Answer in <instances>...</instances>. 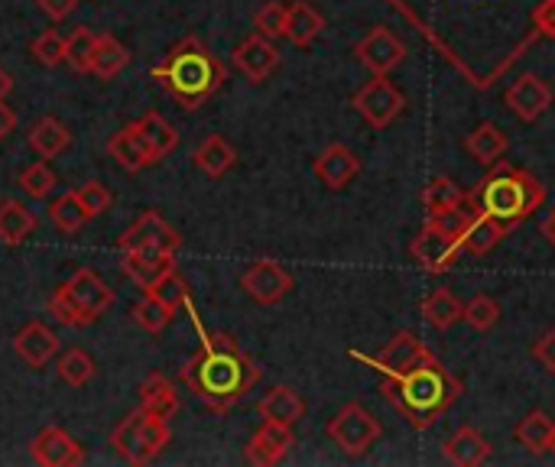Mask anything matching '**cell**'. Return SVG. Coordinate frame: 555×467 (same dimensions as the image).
Returning a JSON list of instances; mask_svg holds the SVG:
<instances>
[{"mask_svg": "<svg viewBox=\"0 0 555 467\" xmlns=\"http://www.w3.org/2000/svg\"><path fill=\"white\" fill-rule=\"evenodd\" d=\"M10 91H13V78H10V72H7V68H0V101H3Z\"/></svg>", "mask_w": 555, "mask_h": 467, "instance_id": "obj_49", "label": "cell"}, {"mask_svg": "<svg viewBox=\"0 0 555 467\" xmlns=\"http://www.w3.org/2000/svg\"><path fill=\"white\" fill-rule=\"evenodd\" d=\"M130 315H133V322H137L143 332H150V335H159V332H163V328L172 322V315H176V312H169V309H166V306H159L156 299L143 296L140 302H133Z\"/></svg>", "mask_w": 555, "mask_h": 467, "instance_id": "obj_41", "label": "cell"}, {"mask_svg": "<svg viewBox=\"0 0 555 467\" xmlns=\"http://www.w3.org/2000/svg\"><path fill=\"white\" fill-rule=\"evenodd\" d=\"M533 26L540 29V36L555 39V0H543V3L533 10Z\"/></svg>", "mask_w": 555, "mask_h": 467, "instance_id": "obj_46", "label": "cell"}, {"mask_svg": "<svg viewBox=\"0 0 555 467\" xmlns=\"http://www.w3.org/2000/svg\"><path fill=\"white\" fill-rule=\"evenodd\" d=\"M114 299H117L114 289L94 270L81 267L52 293L49 315L65 328H88L114 306Z\"/></svg>", "mask_w": 555, "mask_h": 467, "instance_id": "obj_5", "label": "cell"}, {"mask_svg": "<svg viewBox=\"0 0 555 467\" xmlns=\"http://www.w3.org/2000/svg\"><path fill=\"white\" fill-rule=\"evenodd\" d=\"M231 59H234V65L241 68V75H244L247 81H254V85L267 81V78L280 68V52H276V46H273V39L263 36V33H250L244 42H237V49H234Z\"/></svg>", "mask_w": 555, "mask_h": 467, "instance_id": "obj_13", "label": "cell"}, {"mask_svg": "<svg viewBox=\"0 0 555 467\" xmlns=\"http://www.w3.org/2000/svg\"><path fill=\"white\" fill-rule=\"evenodd\" d=\"M511 228L514 224H507V221H501V218H494L488 211H475L468 228L462 231V250H468L475 257H485L511 234Z\"/></svg>", "mask_w": 555, "mask_h": 467, "instance_id": "obj_21", "label": "cell"}, {"mask_svg": "<svg viewBox=\"0 0 555 467\" xmlns=\"http://www.w3.org/2000/svg\"><path fill=\"white\" fill-rule=\"evenodd\" d=\"M94 42L98 36L85 26H78L68 39H65V62L72 65V72L78 75H91V55H94Z\"/></svg>", "mask_w": 555, "mask_h": 467, "instance_id": "obj_39", "label": "cell"}, {"mask_svg": "<svg viewBox=\"0 0 555 467\" xmlns=\"http://www.w3.org/2000/svg\"><path fill=\"white\" fill-rule=\"evenodd\" d=\"M33 231H36V215H33L23 202L7 198V202L0 205V244L16 247V244H23Z\"/></svg>", "mask_w": 555, "mask_h": 467, "instance_id": "obj_30", "label": "cell"}, {"mask_svg": "<svg viewBox=\"0 0 555 467\" xmlns=\"http://www.w3.org/2000/svg\"><path fill=\"white\" fill-rule=\"evenodd\" d=\"M49 218H52V224H55L62 234H78V231L91 221L88 211H85V205H81V198H78V192L59 195V198L52 202V208H49Z\"/></svg>", "mask_w": 555, "mask_h": 467, "instance_id": "obj_37", "label": "cell"}, {"mask_svg": "<svg viewBox=\"0 0 555 467\" xmlns=\"http://www.w3.org/2000/svg\"><path fill=\"white\" fill-rule=\"evenodd\" d=\"M143 244L163 247V250H169V254H179L182 237H179V231H176L159 211H143V215L120 234L117 247H120V250H130V247H143Z\"/></svg>", "mask_w": 555, "mask_h": 467, "instance_id": "obj_14", "label": "cell"}, {"mask_svg": "<svg viewBox=\"0 0 555 467\" xmlns=\"http://www.w3.org/2000/svg\"><path fill=\"white\" fill-rule=\"evenodd\" d=\"M507 133L498 127V124H491V120H485V124H478L468 137H465V150L472 153V159H478L481 166H494V163H501V156L507 153Z\"/></svg>", "mask_w": 555, "mask_h": 467, "instance_id": "obj_27", "label": "cell"}, {"mask_svg": "<svg viewBox=\"0 0 555 467\" xmlns=\"http://www.w3.org/2000/svg\"><path fill=\"white\" fill-rule=\"evenodd\" d=\"M78 198H81L88 218H98V215H104V211L114 205V195H111L101 182H85V185L78 189Z\"/></svg>", "mask_w": 555, "mask_h": 467, "instance_id": "obj_45", "label": "cell"}, {"mask_svg": "<svg viewBox=\"0 0 555 467\" xmlns=\"http://www.w3.org/2000/svg\"><path fill=\"white\" fill-rule=\"evenodd\" d=\"M29 52H33V59H36L39 65L55 68V65H62V62H65V39H62L55 29H46L42 36H36V39H33Z\"/></svg>", "mask_w": 555, "mask_h": 467, "instance_id": "obj_44", "label": "cell"}, {"mask_svg": "<svg viewBox=\"0 0 555 467\" xmlns=\"http://www.w3.org/2000/svg\"><path fill=\"white\" fill-rule=\"evenodd\" d=\"M354 55L358 62L374 72V75H387L393 72L403 59H406V46L387 29V26H374L371 33H364L358 42H354Z\"/></svg>", "mask_w": 555, "mask_h": 467, "instance_id": "obj_11", "label": "cell"}, {"mask_svg": "<svg viewBox=\"0 0 555 467\" xmlns=\"http://www.w3.org/2000/svg\"><path fill=\"white\" fill-rule=\"evenodd\" d=\"M553 432H555V423L543 413V410H533L520 426H517V442L527 449V452H533V455H543V452H550V442H553Z\"/></svg>", "mask_w": 555, "mask_h": 467, "instance_id": "obj_36", "label": "cell"}, {"mask_svg": "<svg viewBox=\"0 0 555 467\" xmlns=\"http://www.w3.org/2000/svg\"><path fill=\"white\" fill-rule=\"evenodd\" d=\"M550 452H555V432H553V442H550Z\"/></svg>", "mask_w": 555, "mask_h": 467, "instance_id": "obj_51", "label": "cell"}, {"mask_svg": "<svg viewBox=\"0 0 555 467\" xmlns=\"http://www.w3.org/2000/svg\"><path fill=\"white\" fill-rule=\"evenodd\" d=\"M361 361H367L371 367H377V371H384L387 377H403V374H410V371H416V367H423V364H429L433 361V354H429V348L416 338V335H410V332H400L397 338H390L387 341V348L384 351H377L374 358H361Z\"/></svg>", "mask_w": 555, "mask_h": 467, "instance_id": "obj_10", "label": "cell"}, {"mask_svg": "<svg viewBox=\"0 0 555 467\" xmlns=\"http://www.w3.org/2000/svg\"><path fill=\"white\" fill-rule=\"evenodd\" d=\"M286 16H289V3L267 0V3L254 13V26H257V33H263V36H270V39H286Z\"/></svg>", "mask_w": 555, "mask_h": 467, "instance_id": "obj_40", "label": "cell"}, {"mask_svg": "<svg viewBox=\"0 0 555 467\" xmlns=\"http://www.w3.org/2000/svg\"><path fill=\"white\" fill-rule=\"evenodd\" d=\"M351 107H354L374 130H384V127H390V124L403 114L406 98H403V91H400L387 75H374V78L351 98Z\"/></svg>", "mask_w": 555, "mask_h": 467, "instance_id": "obj_8", "label": "cell"}, {"mask_svg": "<svg viewBox=\"0 0 555 467\" xmlns=\"http://www.w3.org/2000/svg\"><path fill=\"white\" fill-rule=\"evenodd\" d=\"M26 140H29V146H33L42 159H55V156H62V153L68 150L72 133H68V127H65L59 117L49 114V117H39V120L29 127Z\"/></svg>", "mask_w": 555, "mask_h": 467, "instance_id": "obj_26", "label": "cell"}, {"mask_svg": "<svg viewBox=\"0 0 555 467\" xmlns=\"http://www.w3.org/2000/svg\"><path fill=\"white\" fill-rule=\"evenodd\" d=\"M192 159H195V166H198L205 176L221 179V176H228V172L234 169V163H237V150H234L221 133H211V137H205V140L195 146Z\"/></svg>", "mask_w": 555, "mask_h": 467, "instance_id": "obj_25", "label": "cell"}, {"mask_svg": "<svg viewBox=\"0 0 555 467\" xmlns=\"http://www.w3.org/2000/svg\"><path fill=\"white\" fill-rule=\"evenodd\" d=\"M312 172H315V179H319L325 189L341 192V189H348V185L361 176V159H358L354 150H348V146H341V143H332V146H325V150L315 156Z\"/></svg>", "mask_w": 555, "mask_h": 467, "instance_id": "obj_16", "label": "cell"}, {"mask_svg": "<svg viewBox=\"0 0 555 467\" xmlns=\"http://www.w3.org/2000/svg\"><path fill=\"white\" fill-rule=\"evenodd\" d=\"M550 104H553V91H550V85H546L540 75H520V78L507 88V107H511L520 120H527V124L540 120V117L550 111Z\"/></svg>", "mask_w": 555, "mask_h": 467, "instance_id": "obj_17", "label": "cell"}, {"mask_svg": "<svg viewBox=\"0 0 555 467\" xmlns=\"http://www.w3.org/2000/svg\"><path fill=\"white\" fill-rule=\"evenodd\" d=\"M29 455L33 462L42 467H75L85 462V449L59 426L42 429L33 442H29Z\"/></svg>", "mask_w": 555, "mask_h": 467, "instance_id": "obj_15", "label": "cell"}, {"mask_svg": "<svg viewBox=\"0 0 555 467\" xmlns=\"http://www.w3.org/2000/svg\"><path fill=\"white\" fill-rule=\"evenodd\" d=\"M442 458H446L449 465L478 467L491 458V445H488V439H485L478 429L465 426V429H459L455 436H449V439H446V445H442Z\"/></svg>", "mask_w": 555, "mask_h": 467, "instance_id": "obj_23", "label": "cell"}, {"mask_svg": "<svg viewBox=\"0 0 555 467\" xmlns=\"http://www.w3.org/2000/svg\"><path fill=\"white\" fill-rule=\"evenodd\" d=\"M475 332H491L501 319V306L491 296H472L465 302V315H462Z\"/></svg>", "mask_w": 555, "mask_h": 467, "instance_id": "obj_42", "label": "cell"}, {"mask_svg": "<svg viewBox=\"0 0 555 467\" xmlns=\"http://www.w3.org/2000/svg\"><path fill=\"white\" fill-rule=\"evenodd\" d=\"M543 234H546V241L555 247V211H550V218L543 221Z\"/></svg>", "mask_w": 555, "mask_h": 467, "instance_id": "obj_50", "label": "cell"}, {"mask_svg": "<svg viewBox=\"0 0 555 467\" xmlns=\"http://www.w3.org/2000/svg\"><path fill=\"white\" fill-rule=\"evenodd\" d=\"M143 296H150V299H156L159 306H166L169 312H179V309H185L189 302H192V296H189V283L179 276V270L172 267L169 273H163L156 283H150L146 289H143Z\"/></svg>", "mask_w": 555, "mask_h": 467, "instance_id": "obj_35", "label": "cell"}, {"mask_svg": "<svg viewBox=\"0 0 555 467\" xmlns=\"http://www.w3.org/2000/svg\"><path fill=\"white\" fill-rule=\"evenodd\" d=\"M260 416L267 423H280V426H296L306 416V403L293 387H273L263 400H260Z\"/></svg>", "mask_w": 555, "mask_h": 467, "instance_id": "obj_28", "label": "cell"}, {"mask_svg": "<svg viewBox=\"0 0 555 467\" xmlns=\"http://www.w3.org/2000/svg\"><path fill=\"white\" fill-rule=\"evenodd\" d=\"M13 351H16V358H20L26 367H46V364L59 354V338H55V332H49L42 322H29V325L16 335Z\"/></svg>", "mask_w": 555, "mask_h": 467, "instance_id": "obj_22", "label": "cell"}, {"mask_svg": "<svg viewBox=\"0 0 555 467\" xmlns=\"http://www.w3.org/2000/svg\"><path fill=\"white\" fill-rule=\"evenodd\" d=\"M387 397L390 403L416 426V429H426L433 426L459 397V380L433 358L429 364L397 377L390 387H387Z\"/></svg>", "mask_w": 555, "mask_h": 467, "instance_id": "obj_3", "label": "cell"}, {"mask_svg": "<svg viewBox=\"0 0 555 467\" xmlns=\"http://www.w3.org/2000/svg\"><path fill=\"white\" fill-rule=\"evenodd\" d=\"M36 3H39V10H42L49 20H55V23L65 20V16L78 7V0H36Z\"/></svg>", "mask_w": 555, "mask_h": 467, "instance_id": "obj_47", "label": "cell"}, {"mask_svg": "<svg viewBox=\"0 0 555 467\" xmlns=\"http://www.w3.org/2000/svg\"><path fill=\"white\" fill-rule=\"evenodd\" d=\"M459 250H462V237L452 234V231H446V228H439V224H433V221L420 231V237L410 247L416 267L426 270V273H446V270H452L455 260H459Z\"/></svg>", "mask_w": 555, "mask_h": 467, "instance_id": "obj_9", "label": "cell"}, {"mask_svg": "<svg viewBox=\"0 0 555 467\" xmlns=\"http://www.w3.org/2000/svg\"><path fill=\"white\" fill-rule=\"evenodd\" d=\"M107 153H111V159H114L120 169H127V172H140V169H146V166L156 163L137 124L120 127V130L107 140Z\"/></svg>", "mask_w": 555, "mask_h": 467, "instance_id": "obj_20", "label": "cell"}, {"mask_svg": "<svg viewBox=\"0 0 555 467\" xmlns=\"http://www.w3.org/2000/svg\"><path fill=\"white\" fill-rule=\"evenodd\" d=\"M111 445L127 465H150L169 445V426H166V419L150 416L146 410H133L111 432Z\"/></svg>", "mask_w": 555, "mask_h": 467, "instance_id": "obj_6", "label": "cell"}, {"mask_svg": "<svg viewBox=\"0 0 555 467\" xmlns=\"http://www.w3.org/2000/svg\"><path fill=\"white\" fill-rule=\"evenodd\" d=\"M384 429L380 423L361 406V403H348L332 423H328V439L348 455V458H361L364 452H371L380 442Z\"/></svg>", "mask_w": 555, "mask_h": 467, "instance_id": "obj_7", "label": "cell"}, {"mask_svg": "<svg viewBox=\"0 0 555 467\" xmlns=\"http://www.w3.org/2000/svg\"><path fill=\"white\" fill-rule=\"evenodd\" d=\"M289 449H293V426H280V423L263 419V426L247 442V462L260 467L280 465Z\"/></svg>", "mask_w": 555, "mask_h": 467, "instance_id": "obj_19", "label": "cell"}, {"mask_svg": "<svg viewBox=\"0 0 555 467\" xmlns=\"http://www.w3.org/2000/svg\"><path fill=\"white\" fill-rule=\"evenodd\" d=\"M325 29V16L309 3V0H296L289 3V16H286V39L299 49H309Z\"/></svg>", "mask_w": 555, "mask_h": 467, "instance_id": "obj_24", "label": "cell"}, {"mask_svg": "<svg viewBox=\"0 0 555 467\" xmlns=\"http://www.w3.org/2000/svg\"><path fill=\"white\" fill-rule=\"evenodd\" d=\"M55 371H59V377L68 384V387H85V384H91L94 380V361H91V354L88 351H81V348H68L62 358H59V364H55Z\"/></svg>", "mask_w": 555, "mask_h": 467, "instance_id": "obj_38", "label": "cell"}, {"mask_svg": "<svg viewBox=\"0 0 555 467\" xmlns=\"http://www.w3.org/2000/svg\"><path fill=\"white\" fill-rule=\"evenodd\" d=\"M140 410H146L150 416H159V419H172L179 413V393L176 387L163 377V374H150L140 387Z\"/></svg>", "mask_w": 555, "mask_h": 467, "instance_id": "obj_29", "label": "cell"}, {"mask_svg": "<svg viewBox=\"0 0 555 467\" xmlns=\"http://www.w3.org/2000/svg\"><path fill=\"white\" fill-rule=\"evenodd\" d=\"M137 127H140V133H143V140H146V146H150V153H153L156 163H159L163 156H169V153L179 146L176 127H172L159 111H146V114L137 120Z\"/></svg>", "mask_w": 555, "mask_h": 467, "instance_id": "obj_31", "label": "cell"}, {"mask_svg": "<svg viewBox=\"0 0 555 467\" xmlns=\"http://www.w3.org/2000/svg\"><path fill=\"white\" fill-rule=\"evenodd\" d=\"M13 127H16V114H13L10 104L0 101V140H3L7 133H13Z\"/></svg>", "mask_w": 555, "mask_h": 467, "instance_id": "obj_48", "label": "cell"}, {"mask_svg": "<svg viewBox=\"0 0 555 467\" xmlns=\"http://www.w3.org/2000/svg\"><path fill=\"white\" fill-rule=\"evenodd\" d=\"M150 78L159 81L182 111H198L224 85L228 72L198 36H185L166 52L159 65L150 68Z\"/></svg>", "mask_w": 555, "mask_h": 467, "instance_id": "obj_2", "label": "cell"}, {"mask_svg": "<svg viewBox=\"0 0 555 467\" xmlns=\"http://www.w3.org/2000/svg\"><path fill=\"white\" fill-rule=\"evenodd\" d=\"M423 315H426V322H429L433 328L446 332V328H452L455 322H462V315H465V302H462L455 293H449V289H436V293H429V296H426V302H423Z\"/></svg>", "mask_w": 555, "mask_h": 467, "instance_id": "obj_33", "label": "cell"}, {"mask_svg": "<svg viewBox=\"0 0 555 467\" xmlns=\"http://www.w3.org/2000/svg\"><path fill=\"white\" fill-rule=\"evenodd\" d=\"M120 254H124V260H120L124 273H127L140 289H146L150 283H156L163 273H169V270L176 267V254H169V250H163V247H150V244L130 247V250H120Z\"/></svg>", "mask_w": 555, "mask_h": 467, "instance_id": "obj_18", "label": "cell"}, {"mask_svg": "<svg viewBox=\"0 0 555 467\" xmlns=\"http://www.w3.org/2000/svg\"><path fill=\"white\" fill-rule=\"evenodd\" d=\"M475 202L481 211H488L507 224H517V221L530 218L546 202V192L530 172L504 163L481 182V189L475 192Z\"/></svg>", "mask_w": 555, "mask_h": 467, "instance_id": "obj_4", "label": "cell"}, {"mask_svg": "<svg viewBox=\"0 0 555 467\" xmlns=\"http://www.w3.org/2000/svg\"><path fill=\"white\" fill-rule=\"evenodd\" d=\"M182 380L198 403L224 413L257 387L260 367L231 335H202V348L185 361Z\"/></svg>", "mask_w": 555, "mask_h": 467, "instance_id": "obj_1", "label": "cell"}, {"mask_svg": "<svg viewBox=\"0 0 555 467\" xmlns=\"http://www.w3.org/2000/svg\"><path fill=\"white\" fill-rule=\"evenodd\" d=\"M241 286H244V293H247L254 302H260V306H276L280 299L289 296L293 276H289L276 260H254V263L244 270Z\"/></svg>", "mask_w": 555, "mask_h": 467, "instance_id": "obj_12", "label": "cell"}, {"mask_svg": "<svg viewBox=\"0 0 555 467\" xmlns=\"http://www.w3.org/2000/svg\"><path fill=\"white\" fill-rule=\"evenodd\" d=\"M130 65V52L127 46H120L111 33H101L94 42V55H91V75L98 78H114Z\"/></svg>", "mask_w": 555, "mask_h": 467, "instance_id": "obj_32", "label": "cell"}, {"mask_svg": "<svg viewBox=\"0 0 555 467\" xmlns=\"http://www.w3.org/2000/svg\"><path fill=\"white\" fill-rule=\"evenodd\" d=\"M465 205V192L455 179L449 176H436L429 179V185L423 189V208L426 215H442V211H452V208H462Z\"/></svg>", "mask_w": 555, "mask_h": 467, "instance_id": "obj_34", "label": "cell"}, {"mask_svg": "<svg viewBox=\"0 0 555 467\" xmlns=\"http://www.w3.org/2000/svg\"><path fill=\"white\" fill-rule=\"evenodd\" d=\"M20 189L29 198H49V192L55 189V172L49 169V163H33L20 172Z\"/></svg>", "mask_w": 555, "mask_h": 467, "instance_id": "obj_43", "label": "cell"}]
</instances>
